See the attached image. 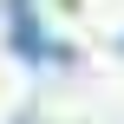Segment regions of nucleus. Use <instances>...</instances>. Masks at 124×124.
<instances>
[{"instance_id": "obj_1", "label": "nucleus", "mask_w": 124, "mask_h": 124, "mask_svg": "<svg viewBox=\"0 0 124 124\" xmlns=\"http://www.w3.org/2000/svg\"><path fill=\"white\" fill-rule=\"evenodd\" d=\"M7 46H13L20 59H59V46L39 33V13H13V26H7Z\"/></svg>"}]
</instances>
